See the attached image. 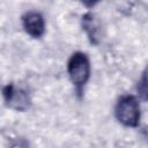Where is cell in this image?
<instances>
[{
	"label": "cell",
	"mask_w": 148,
	"mask_h": 148,
	"mask_svg": "<svg viewBox=\"0 0 148 148\" xmlns=\"http://www.w3.org/2000/svg\"><path fill=\"white\" fill-rule=\"evenodd\" d=\"M90 60L84 52H74L67 62V73L71 82L75 87L79 97L82 96L83 89L90 77Z\"/></svg>",
	"instance_id": "cell-1"
},
{
	"label": "cell",
	"mask_w": 148,
	"mask_h": 148,
	"mask_svg": "<svg viewBox=\"0 0 148 148\" xmlns=\"http://www.w3.org/2000/svg\"><path fill=\"white\" fill-rule=\"evenodd\" d=\"M114 116L121 125L126 127H138L141 118L138 98L128 94L120 96L114 108Z\"/></svg>",
	"instance_id": "cell-2"
},
{
	"label": "cell",
	"mask_w": 148,
	"mask_h": 148,
	"mask_svg": "<svg viewBox=\"0 0 148 148\" xmlns=\"http://www.w3.org/2000/svg\"><path fill=\"white\" fill-rule=\"evenodd\" d=\"M2 96L5 104L15 111L24 112L31 106V97L29 92L21 87H16L14 83H8L3 87Z\"/></svg>",
	"instance_id": "cell-3"
},
{
	"label": "cell",
	"mask_w": 148,
	"mask_h": 148,
	"mask_svg": "<svg viewBox=\"0 0 148 148\" xmlns=\"http://www.w3.org/2000/svg\"><path fill=\"white\" fill-rule=\"evenodd\" d=\"M21 18L24 31L32 38H40L45 34V20L39 12H25Z\"/></svg>",
	"instance_id": "cell-4"
},
{
	"label": "cell",
	"mask_w": 148,
	"mask_h": 148,
	"mask_svg": "<svg viewBox=\"0 0 148 148\" xmlns=\"http://www.w3.org/2000/svg\"><path fill=\"white\" fill-rule=\"evenodd\" d=\"M82 28L86 31L91 44L97 45L99 43V24L91 13H86L82 16Z\"/></svg>",
	"instance_id": "cell-5"
},
{
	"label": "cell",
	"mask_w": 148,
	"mask_h": 148,
	"mask_svg": "<svg viewBox=\"0 0 148 148\" xmlns=\"http://www.w3.org/2000/svg\"><path fill=\"white\" fill-rule=\"evenodd\" d=\"M9 148H30V146H29V142H28L25 139L20 138V139H16V140L9 146Z\"/></svg>",
	"instance_id": "cell-6"
}]
</instances>
